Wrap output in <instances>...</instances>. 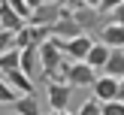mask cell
<instances>
[{
  "label": "cell",
  "instance_id": "cell-10",
  "mask_svg": "<svg viewBox=\"0 0 124 115\" xmlns=\"http://www.w3.org/2000/svg\"><path fill=\"white\" fill-rule=\"evenodd\" d=\"M21 73L30 79V82L39 79L42 70H39V52H36V48H24V52H21Z\"/></svg>",
  "mask_w": 124,
  "mask_h": 115
},
{
  "label": "cell",
  "instance_id": "cell-9",
  "mask_svg": "<svg viewBox=\"0 0 124 115\" xmlns=\"http://www.w3.org/2000/svg\"><path fill=\"white\" fill-rule=\"evenodd\" d=\"M3 82L15 91L18 97H33V82L24 76L21 70H12V73H3Z\"/></svg>",
  "mask_w": 124,
  "mask_h": 115
},
{
  "label": "cell",
  "instance_id": "cell-12",
  "mask_svg": "<svg viewBox=\"0 0 124 115\" xmlns=\"http://www.w3.org/2000/svg\"><path fill=\"white\" fill-rule=\"evenodd\" d=\"M106 61H109V48L103 46V42H94V46H91V52H88V58L82 61V64H88L91 70H103V67H106Z\"/></svg>",
  "mask_w": 124,
  "mask_h": 115
},
{
  "label": "cell",
  "instance_id": "cell-13",
  "mask_svg": "<svg viewBox=\"0 0 124 115\" xmlns=\"http://www.w3.org/2000/svg\"><path fill=\"white\" fill-rule=\"evenodd\" d=\"M106 76L115 79V82H121L124 79V52H109V61H106Z\"/></svg>",
  "mask_w": 124,
  "mask_h": 115
},
{
  "label": "cell",
  "instance_id": "cell-17",
  "mask_svg": "<svg viewBox=\"0 0 124 115\" xmlns=\"http://www.w3.org/2000/svg\"><path fill=\"white\" fill-rule=\"evenodd\" d=\"M106 18H109V24H118V27H124V0H118V6H115Z\"/></svg>",
  "mask_w": 124,
  "mask_h": 115
},
{
  "label": "cell",
  "instance_id": "cell-16",
  "mask_svg": "<svg viewBox=\"0 0 124 115\" xmlns=\"http://www.w3.org/2000/svg\"><path fill=\"white\" fill-rule=\"evenodd\" d=\"M76 115H100V103H97L94 97H88V100L79 106V112H76Z\"/></svg>",
  "mask_w": 124,
  "mask_h": 115
},
{
  "label": "cell",
  "instance_id": "cell-7",
  "mask_svg": "<svg viewBox=\"0 0 124 115\" xmlns=\"http://www.w3.org/2000/svg\"><path fill=\"white\" fill-rule=\"evenodd\" d=\"M94 42H103L109 52H124V27L106 21L100 30H97V39H94Z\"/></svg>",
  "mask_w": 124,
  "mask_h": 115
},
{
  "label": "cell",
  "instance_id": "cell-2",
  "mask_svg": "<svg viewBox=\"0 0 124 115\" xmlns=\"http://www.w3.org/2000/svg\"><path fill=\"white\" fill-rule=\"evenodd\" d=\"M61 79L76 91V88H91V85L97 82V73L91 70L88 64H73L70 61V64L64 67V73H61Z\"/></svg>",
  "mask_w": 124,
  "mask_h": 115
},
{
  "label": "cell",
  "instance_id": "cell-11",
  "mask_svg": "<svg viewBox=\"0 0 124 115\" xmlns=\"http://www.w3.org/2000/svg\"><path fill=\"white\" fill-rule=\"evenodd\" d=\"M24 27H27V24H24L21 18H18L15 12L9 9V3H3V9H0V30H6V33L15 36L18 30H24Z\"/></svg>",
  "mask_w": 124,
  "mask_h": 115
},
{
  "label": "cell",
  "instance_id": "cell-23",
  "mask_svg": "<svg viewBox=\"0 0 124 115\" xmlns=\"http://www.w3.org/2000/svg\"><path fill=\"white\" fill-rule=\"evenodd\" d=\"M3 3H6V0H0V9H3Z\"/></svg>",
  "mask_w": 124,
  "mask_h": 115
},
{
  "label": "cell",
  "instance_id": "cell-21",
  "mask_svg": "<svg viewBox=\"0 0 124 115\" xmlns=\"http://www.w3.org/2000/svg\"><path fill=\"white\" fill-rule=\"evenodd\" d=\"M118 103H124V79L118 82Z\"/></svg>",
  "mask_w": 124,
  "mask_h": 115
},
{
  "label": "cell",
  "instance_id": "cell-3",
  "mask_svg": "<svg viewBox=\"0 0 124 115\" xmlns=\"http://www.w3.org/2000/svg\"><path fill=\"white\" fill-rule=\"evenodd\" d=\"M73 21L79 24V30H82L85 36H91V33H97V30L106 24V15H100V12H97L91 3H85L82 9H76V12H73Z\"/></svg>",
  "mask_w": 124,
  "mask_h": 115
},
{
  "label": "cell",
  "instance_id": "cell-6",
  "mask_svg": "<svg viewBox=\"0 0 124 115\" xmlns=\"http://www.w3.org/2000/svg\"><path fill=\"white\" fill-rule=\"evenodd\" d=\"M48 33H52V39H61V42H70V39H76V36H85L82 30H79V24L73 21V12H67V9L61 12V18L48 27Z\"/></svg>",
  "mask_w": 124,
  "mask_h": 115
},
{
  "label": "cell",
  "instance_id": "cell-8",
  "mask_svg": "<svg viewBox=\"0 0 124 115\" xmlns=\"http://www.w3.org/2000/svg\"><path fill=\"white\" fill-rule=\"evenodd\" d=\"M91 88H94V100L97 103H115L118 100V82L109 79V76H100Z\"/></svg>",
  "mask_w": 124,
  "mask_h": 115
},
{
  "label": "cell",
  "instance_id": "cell-1",
  "mask_svg": "<svg viewBox=\"0 0 124 115\" xmlns=\"http://www.w3.org/2000/svg\"><path fill=\"white\" fill-rule=\"evenodd\" d=\"M61 12H64V6L58 0H33V12L27 18V27H52L61 18Z\"/></svg>",
  "mask_w": 124,
  "mask_h": 115
},
{
  "label": "cell",
  "instance_id": "cell-22",
  "mask_svg": "<svg viewBox=\"0 0 124 115\" xmlns=\"http://www.w3.org/2000/svg\"><path fill=\"white\" fill-rule=\"evenodd\" d=\"M48 115H70V112H48Z\"/></svg>",
  "mask_w": 124,
  "mask_h": 115
},
{
  "label": "cell",
  "instance_id": "cell-20",
  "mask_svg": "<svg viewBox=\"0 0 124 115\" xmlns=\"http://www.w3.org/2000/svg\"><path fill=\"white\" fill-rule=\"evenodd\" d=\"M12 48H15V36H12V33H6V30H0V54L12 52Z\"/></svg>",
  "mask_w": 124,
  "mask_h": 115
},
{
  "label": "cell",
  "instance_id": "cell-14",
  "mask_svg": "<svg viewBox=\"0 0 124 115\" xmlns=\"http://www.w3.org/2000/svg\"><path fill=\"white\" fill-rule=\"evenodd\" d=\"M12 106H15V115H42V109H39V103H36V97H18Z\"/></svg>",
  "mask_w": 124,
  "mask_h": 115
},
{
  "label": "cell",
  "instance_id": "cell-15",
  "mask_svg": "<svg viewBox=\"0 0 124 115\" xmlns=\"http://www.w3.org/2000/svg\"><path fill=\"white\" fill-rule=\"evenodd\" d=\"M9 9L15 12V15L21 18L24 24H27V18H30V12H33V0H9Z\"/></svg>",
  "mask_w": 124,
  "mask_h": 115
},
{
  "label": "cell",
  "instance_id": "cell-5",
  "mask_svg": "<svg viewBox=\"0 0 124 115\" xmlns=\"http://www.w3.org/2000/svg\"><path fill=\"white\" fill-rule=\"evenodd\" d=\"M54 46L61 48V54H64V58H73V64H82V61L88 58L91 46H94V36H76V39H70V42L54 39Z\"/></svg>",
  "mask_w": 124,
  "mask_h": 115
},
{
  "label": "cell",
  "instance_id": "cell-19",
  "mask_svg": "<svg viewBox=\"0 0 124 115\" xmlns=\"http://www.w3.org/2000/svg\"><path fill=\"white\" fill-rule=\"evenodd\" d=\"M100 115H124V103H100Z\"/></svg>",
  "mask_w": 124,
  "mask_h": 115
},
{
  "label": "cell",
  "instance_id": "cell-18",
  "mask_svg": "<svg viewBox=\"0 0 124 115\" xmlns=\"http://www.w3.org/2000/svg\"><path fill=\"white\" fill-rule=\"evenodd\" d=\"M15 100H18V94L3 82V76H0V103H15Z\"/></svg>",
  "mask_w": 124,
  "mask_h": 115
},
{
  "label": "cell",
  "instance_id": "cell-4",
  "mask_svg": "<svg viewBox=\"0 0 124 115\" xmlns=\"http://www.w3.org/2000/svg\"><path fill=\"white\" fill-rule=\"evenodd\" d=\"M46 97L52 112H67V103L73 100V88L61 79H52V82H46Z\"/></svg>",
  "mask_w": 124,
  "mask_h": 115
}]
</instances>
